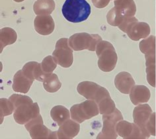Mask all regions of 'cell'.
<instances>
[{
    "mask_svg": "<svg viewBox=\"0 0 156 139\" xmlns=\"http://www.w3.org/2000/svg\"><path fill=\"white\" fill-rule=\"evenodd\" d=\"M146 78L151 86L155 87V54L145 55Z\"/></svg>",
    "mask_w": 156,
    "mask_h": 139,
    "instance_id": "cell-23",
    "label": "cell"
},
{
    "mask_svg": "<svg viewBox=\"0 0 156 139\" xmlns=\"http://www.w3.org/2000/svg\"><path fill=\"white\" fill-rule=\"evenodd\" d=\"M111 0H91L93 5L97 8L102 9L107 7Z\"/></svg>",
    "mask_w": 156,
    "mask_h": 139,
    "instance_id": "cell-32",
    "label": "cell"
},
{
    "mask_svg": "<svg viewBox=\"0 0 156 139\" xmlns=\"http://www.w3.org/2000/svg\"><path fill=\"white\" fill-rule=\"evenodd\" d=\"M33 84V81L27 78L21 70L17 71L13 77L12 88L14 91L27 94Z\"/></svg>",
    "mask_w": 156,
    "mask_h": 139,
    "instance_id": "cell-18",
    "label": "cell"
},
{
    "mask_svg": "<svg viewBox=\"0 0 156 139\" xmlns=\"http://www.w3.org/2000/svg\"><path fill=\"white\" fill-rule=\"evenodd\" d=\"M99 109L97 103L93 100H87L79 104H76L70 109V116L73 121L82 123L98 115Z\"/></svg>",
    "mask_w": 156,
    "mask_h": 139,
    "instance_id": "cell-5",
    "label": "cell"
},
{
    "mask_svg": "<svg viewBox=\"0 0 156 139\" xmlns=\"http://www.w3.org/2000/svg\"><path fill=\"white\" fill-rule=\"evenodd\" d=\"M13 1L15 2H17V3H20V2L25 1V0H13Z\"/></svg>",
    "mask_w": 156,
    "mask_h": 139,
    "instance_id": "cell-33",
    "label": "cell"
},
{
    "mask_svg": "<svg viewBox=\"0 0 156 139\" xmlns=\"http://www.w3.org/2000/svg\"><path fill=\"white\" fill-rule=\"evenodd\" d=\"M140 50L145 55L155 54V37L151 35L144 38L139 44Z\"/></svg>",
    "mask_w": 156,
    "mask_h": 139,
    "instance_id": "cell-25",
    "label": "cell"
},
{
    "mask_svg": "<svg viewBox=\"0 0 156 139\" xmlns=\"http://www.w3.org/2000/svg\"><path fill=\"white\" fill-rule=\"evenodd\" d=\"M115 85L120 92L124 94H130L132 88L135 86V82L130 74L121 72L115 78Z\"/></svg>",
    "mask_w": 156,
    "mask_h": 139,
    "instance_id": "cell-16",
    "label": "cell"
},
{
    "mask_svg": "<svg viewBox=\"0 0 156 139\" xmlns=\"http://www.w3.org/2000/svg\"><path fill=\"white\" fill-rule=\"evenodd\" d=\"M116 130L118 135L125 139L147 138L141 129L134 123H131L126 121H120L117 123Z\"/></svg>",
    "mask_w": 156,
    "mask_h": 139,
    "instance_id": "cell-11",
    "label": "cell"
},
{
    "mask_svg": "<svg viewBox=\"0 0 156 139\" xmlns=\"http://www.w3.org/2000/svg\"><path fill=\"white\" fill-rule=\"evenodd\" d=\"M22 70L24 74L30 80H37L38 82H43L46 77L48 74H46L42 70L41 64L37 62H29L23 66Z\"/></svg>",
    "mask_w": 156,
    "mask_h": 139,
    "instance_id": "cell-14",
    "label": "cell"
},
{
    "mask_svg": "<svg viewBox=\"0 0 156 139\" xmlns=\"http://www.w3.org/2000/svg\"><path fill=\"white\" fill-rule=\"evenodd\" d=\"M64 18L77 23L87 20L91 14V6L86 0H66L62 9Z\"/></svg>",
    "mask_w": 156,
    "mask_h": 139,
    "instance_id": "cell-1",
    "label": "cell"
},
{
    "mask_svg": "<svg viewBox=\"0 0 156 139\" xmlns=\"http://www.w3.org/2000/svg\"><path fill=\"white\" fill-rule=\"evenodd\" d=\"M17 34L12 28L5 27L0 30V52H2L3 49L6 46L15 43L17 41Z\"/></svg>",
    "mask_w": 156,
    "mask_h": 139,
    "instance_id": "cell-21",
    "label": "cell"
},
{
    "mask_svg": "<svg viewBox=\"0 0 156 139\" xmlns=\"http://www.w3.org/2000/svg\"><path fill=\"white\" fill-rule=\"evenodd\" d=\"M114 4L125 17H134L136 13V5L134 0H115Z\"/></svg>",
    "mask_w": 156,
    "mask_h": 139,
    "instance_id": "cell-19",
    "label": "cell"
},
{
    "mask_svg": "<svg viewBox=\"0 0 156 139\" xmlns=\"http://www.w3.org/2000/svg\"><path fill=\"white\" fill-rule=\"evenodd\" d=\"M101 41L102 38L97 34L79 33L74 34L69 37V45L75 51L83 50L95 51L97 44Z\"/></svg>",
    "mask_w": 156,
    "mask_h": 139,
    "instance_id": "cell-4",
    "label": "cell"
},
{
    "mask_svg": "<svg viewBox=\"0 0 156 139\" xmlns=\"http://www.w3.org/2000/svg\"><path fill=\"white\" fill-rule=\"evenodd\" d=\"M153 111L151 108L147 103L139 104L137 107L134 108L133 111L134 123L141 129L147 138H149L151 135L147 131L146 125Z\"/></svg>",
    "mask_w": 156,
    "mask_h": 139,
    "instance_id": "cell-12",
    "label": "cell"
},
{
    "mask_svg": "<svg viewBox=\"0 0 156 139\" xmlns=\"http://www.w3.org/2000/svg\"><path fill=\"white\" fill-rule=\"evenodd\" d=\"M96 54L99 58L98 66L101 71L109 72L116 67L118 56L113 45L107 41H101L97 45Z\"/></svg>",
    "mask_w": 156,
    "mask_h": 139,
    "instance_id": "cell-2",
    "label": "cell"
},
{
    "mask_svg": "<svg viewBox=\"0 0 156 139\" xmlns=\"http://www.w3.org/2000/svg\"><path fill=\"white\" fill-rule=\"evenodd\" d=\"M40 115V109L37 103H23L15 109L13 117L20 125H25Z\"/></svg>",
    "mask_w": 156,
    "mask_h": 139,
    "instance_id": "cell-10",
    "label": "cell"
},
{
    "mask_svg": "<svg viewBox=\"0 0 156 139\" xmlns=\"http://www.w3.org/2000/svg\"><path fill=\"white\" fill-rule=\"evenodd\" d=\"M123 120L122 115L118 109L112 113L103 115V127L101 132L97 135V139H116L118 134L116 130L117 123Z\"/></svg>",
    "mask_w": 156,
    "mask_h": 139,
    "instance_id": "cell-8",
    "label": "cell"
},
{
    "mask_svg": "<svg viewBox=\"0 0 156 139\" xmlns=\"http://www.w3.org/2000/svg\"><path fill=\"white\" fill-rule=\"evenodd\" d=\"M44 90L49 93H55L62 87V83L55 74H50L46 77L43 82Z\"/></svg>",
    "mask_w": 156,
    "mask_h": 139,
    "instance_id": "cell-24",
    "label": "cell"
},
{
    "mask_svg": "<svg viewBox=\"0 0 156 139\" xmlns=\"http://www.w3.org/2000/svg\"><path fill=\"white\" fill-rule=\"evenodd\" d=\"M15 111V107L13 103L9 99L2 98L0 99V116H1V123L3 122V118L5 116L10 115Z\"/></svg>",
    "mask_w": 156,
    "mask_h": 139,
    "instance_id": "cell-28",
    "label": "cell"
},
{
    "mask_svg": "<svg viewBox=\"0 0 156 139\" xmlns=\"http://www.w3.org/2000/svg\"><path fill=\"white\" fill-rule=\"evenodd\" d=\"M9 99L13 103L15 109L16 107H17L19 105H20L23 103H33L32 99L28 97V96L19 95V94H13L9 98Z\"/></svg>",
    "mask_w": 156,
    "mask_h": 139,
    "instance_id": "cell-30",
    "label": "cell"
},
{
    "mask_svg": "<svg viewBox=\"0 0 156 139\" xmlns=\"http://www.w3.org/2000/svg\"><path fill=\"white\" fill-rule=\"evenodd\" d=\"M42 70L46 74H52L53 71L56 68L57 63L54 60L53 56H48L45 57L41 63Z\"/></svg>",
    "mask_w": 156,
    "mask_h": 139,
    "instance_id": "cell-29",
    "label": "cell"
},
{
    "mask_svg": "<svg viewBox=\"0 0 156 139\" xmlns=\"http://www.w3.org/2000/svg\"><path fill=\"white\" fill-rule=\"evenodd\" d=\"M54 0H37L33 5L34 13L37 15H50L55 9Z\"/></svg>",
    "mask_w": 156,
    "mask_h": 139,
    "instance_id": "cell-20",
    "label": "cell"
},
{
    "mask_svg": "<svg viewBox=\"0 0 156 139\" xmlns=\"http://www.w3.org/2000/svg\"><path fill=\"white\" fill-rule=\"evenodd\" d=\"M147 131L151 136H155V113L153 112L146 125Z\"/></svg>",
    "mask_w": 156,
    "mask_h": 139,
    "instance_id": "cell-31",
    "label": "cell"
},
{
    "mask_svg": "<svg viewBox=\"0 0 156 139\" xmlns=\"http://www.w3.org/2000/svg\"><path fill=\"white\" fill-rule=\"evenodd\" d=\"M118 27L134 41L145 38L150 34V25L145 22H139L134 16L126 17Z\"/></svg>",
    "mask_w": 156,
    "mask_h": 139,
    "instance_id": "cell-3",
    "label": "cell"
},
{
    "mask_svg": "<svg viewBox=\"0 0 156 139\" xmlns=\"http://www.w3.org/2000/svg\"><path fill=\"white\" fill-rule=\"evenodd\" d=\"M72 50L69 45L68 38H60L56 42L52 56L58 65L63 68H69L72 65L73 62Z\"/></svg>",
    "mask_w": 156,
    "mask_h": 139,
    "instance_id": "cell-6",
    "label": "cell"
},
{
    "mask_svg": "<svg viewBox=\"0 0 156 139\" xmlns=\"http://www.w3.org/2000/svg\"><path fill=\"white\" fill-rule=\"evenodd\" d=\"M50 116L53 121L57 123L58 126L69 119L70 113L67 108L62 105H56L50 111Z\"/></svg>",
    "mask_w": 156,
    "mask_h": 139,
    "instance_id": "cell-22",
    "label": "cell"
},
{
    "mask_svg": "<svg viewBox=\"0 0 156 139\" xmlns=\"http://www.w3.org/2000/svg\"><path fill=\"white\" fill-rule=\"evenodd\" d=\"M101 115H108L112 113L116 110V105L110 95L106 96L97 103Z\"/></svg>",
    "mask_w": 156,
    "mask_h": 139,
    "instance_id": "cell-26",
    "label": "cell"
},
{
    "mask_svg": "<svg viewBox=\"0 0 156 139\" xmlns=\"http://www.w3.org/2000/svg\"><path fill=\"white\" fill-rule=\"evenodd\" d=\"M77 90L81 95L88 100H93L97 103L106 96L110 95L106 88L89 81L80 82L77 85Z\"/></svg>",
    "mask_w": 156,
    "mask_h": 139,
    "instance_id": "cell-7",
    "label": "cell"
},
{
    "mask_svg": "<svg viewBox=\"0 0 156 139\" xmlns=\"http://www.w3.org/2000/svg\"><path fill=\"white\" fill-rule=\"evenodd\" d=\"M151 97L150 91L148 87L142 85H136L130 93V98L132 103L135 105L146 103Z\"/></svg>",
    "mask_w": 156,
    "mask_h": 139,
    "instance_id": "cell-17",
    "label": "cell"
},
{
    "mask_svg": "<svg viewBox=\"0 0 156 139\" xmlns=\"http://www.w3.org/2000/svg\"><path fill=\"white\" fill-rule=\"evenodd\" d=\"M125 17H124L121 13L114 7L108 11L107 15V23L113 27H119L124 21Z\"/></svg>",
    "mask_w": 156,
    "mask_h": 139,
    "instance_id": "cell-27",
    "label": "cell"
},
{
    "mask_svg": "<svg viewBox=\"0 0 156 139\" xmlns=\"http://www.w3.org/2000/svg\"><path fill=\"white\" fill-rule=\"evenodd\" d=\"M80 130V123L68 119L61 125L57 131L58 138L59 139H72L79 134Z\"/></svg>",
    "mask_w": 156,
    "mask_h": 139,
    "instance_id": "cell-15",
    "label": "cell"
},
{
    "mask_svg": "<svg viewBox=\"0 0 156 139\" xmlns=\"http://www.w3.org/2000/svg\"><path fill=\"white\" fill-rule=\"evenodd\" d=\"M25 128L29 131L33 139H56L58 138L57 131L50 130L43 124V119L39 115L25 124Z\"/></svg>",
    "mask_w": 156,
    "mask_h": 139,
    "instance_id": "cell-9",
    "label": "cell"
},
{
    "mask_svg": "<svg viewBox=\"0 0 156 139\" xmlns=\"http://www.w3.org/2000/svg\"><path fill=\"white\" fill-rule=\"evenodd\" d=\"M34 29L41 35H48L53 33L55 23L51 15H37L34 21Z\"/></svg>",
    "mask_w": 156,
    "mask_h": 139,
    "instance_id": "cell-13",
    "label": "cell"
}]
</instances>
